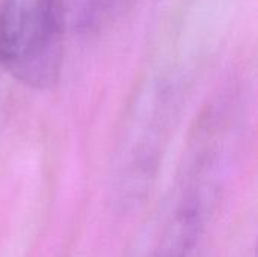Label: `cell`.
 I'll use <instances>...</instances> for the list:
<instances>
[{
    "instance_id": "cell-1",
    "label": "cell",
    "mask_w": 258,
    "mask_h": 257,
    "mask_svg": "<svg viewBox=\"0 0 258 257\" xmlns=\"http://www.w3.org/2000/svg\"><path fill=\"white\" fill-rule=\"evenodd\" d=\"M65 27L62 0H0V67L27 88L54 86Z\"/></svg>"
},
{
    "instance_id": "cell-2",
    "label": "cell",
    "mask_w": 258,
    "mask_h": 257,
    "mask_svg": "<svg viewBox=\"0 0 258 257\" xmlns=\"http://www.w3.org/2000/svg\"><path fill=\"white\" fill-rule=\"evenodd\" d=\"M172 111L166 88H153L136 101L116 156L115 194L121 208L139 204L150 191L166 144Z\"/></svg>"
},
{
    "instance_id": "cell-3",
    "label": "cell",
    "mask_w": 258,
    "mask_h": 257,
    "mask_svg": "<svg viewBox=\"0 0 258 257\" xmlns=\"http://www.w3.org/2000/svg\"><path fill=\"white\" fill-rule=\"evenodd\" d=\"M209 189L201 180L184 183L162 226L153 257H190L206 226Z\"/></svg>"
},
{
    "instance_id": "cell-4",
    "label": "cell",
    "mask_w": 258,
    "mask_h": 257,
    "mask_svg": "<svg viewBox=\"0 0 258 257\" xmlns=\"http://www.w3.org/2000/svg\"><path fill=\"white\" fill-rule=\"evenodd\" d=\"M62 3L65 9L67 24L83 32L91 0H62Z\"/></svg>"
}]
</instances>
